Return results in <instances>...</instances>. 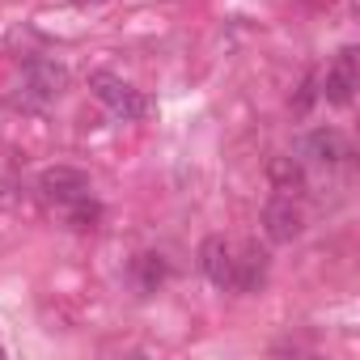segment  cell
<instances>
[{
  "mask_svg": "<svg viewBox=\"0 0 360 360\" xmlns=\"http://www.w3.org/2000/svg\"><path fill=\"white\" fill-rule=\"evenodd\" d=\"M64 85H68V68L56 64V60L34 56V60H26V68H22L18 106H26V110H43L47 102H56V98L64 94Z\"/></svg>",
  "mask_w": 360,
  "mask_h": 360,
  "instance_id": "1",
  "label": "cell"
},
{
  "mask_svg": "<svg viewBox=\"0 0 360 360\" xmlns=\"http://www.w3.org/2000/svg\"><path fill=\"white\" fill-rule=\"evenodd\" d=\"M89 89H94V98H98L115 119H123V123L144 119V115L153 110V102H148L136 85H127L123 77H115V72H89Z\"/></svg>",
  "mask_w": 360,
  "mask_h": 360,
  "instance_id": "2",
  "label": "cell"
},
{
  "mask_svg": "<svg viewBox=\"0 0 360 360\" xmlns=\"http://www.w3.org/2000/svg\"><path fill=\"white\" fill-rule=\"evenodd\" d=\"M356 85H360V51L356 47H343L335 56V64L326 68V77L318 85V98H326L330 106H352Z\"/></svg>",
  "mask_w": 360,
  "mask_h": 360,
  "instance_id": "3",
  "label": "cell"
},
{
  "mask_svg": "<svg viewBox=\"0 0 360 360\" xmlns=\"http://www.w3.org/2000/svg\"><path fill=\"white\" fill-rule=\"evenodd\" d=\"M39 191L47 200H56V204L68 208V204H77V200L89 195V174L77 169V165H51V169L39 174Z\"/></svg>",
  "mask_w": 360,
  "mask_h": 360,
  "instance_id": "4",
  "label": "cell"
},
{
  "mask_svg": "<svg viewBox=\"0 0 360 360\" xmlns=\"http://www.w3.org/2000/svg\"><path fill=\"white\" fill-rule=\"evenodd\" d=\"M263 229H267V238H271L276 246H288V242L301 238L305 217H301V208H297L288 195H276V200H267V208H263Z\"/></svg>",
  "mask_w": 360,
  "mask_h": 360,
  "instance_id": "5",
  "label": "cell"
},
{
  "mask_svg": "<svg viewBox=\"0 0 360 360\" xmlns=\"http://www.w3.org/2000/svg\"><path fill=\"white\" fill-rule=\"evenodd\" d=\"M200 267H204L208 284H217V288H233V246H229L221 233H212V238L200 242Z\"/></svg>",
  "mask_w": 360,
  "mask_h": 360,
  "instance_id": "6",
  "label": "cell"
},
{
  "mask_svg": "<svg viewBox=\"0 0 360 360\" xmlns=\"http://www.w3.org/2000/svg\"><path fill=\"white\" fill-rule=\"evenodd\" d=\"M301 157L314 161V165H339L347 157V140L335 127H309L301 136Z\"/></svg>",
  "mask_w": 360,
  "mask_h": 360,
  "instance_id": "7",
  "label": "cell"
},
{
  "mask_svg": "<svg viewBox=\"0 0 360 360\" xmlns=\"http://www.w3.org/2000/svg\"><path fill=\"white\" fill-rule=\"evenodd\" d=\"M263 280H267V250H259V246L250 242V246L242 250V259H233V288L255 292Z\"/></svg>",
  "mask_w": 360,
  "mask_h": 360,
  "instance_id": "8",
  "label": "cell"
},
{
  "mask_svg": "<svg viewBox=\"0 0 360 360\" xmlns=\"http://www.w3.org/2000/svg\"><path fill=\"white\" fill-rule=\"evenodd\" d=\"M165 276H169V267H165V259H161L157 250H144V255L131 259V284H136L140 297L157 292V288L165 284Z\"/></svg>",
  "mask_w": 360,
  "mask_h": 360,
  "instance_id": "9",
  "label": "cell"
},
{
  "mask_svg": "<svg viewBox=\"0 0 360 360\" xmlns=\"http://www.w3.org/2000/svg\"><path fill=\"white\" fill-rule=\"evenodd\" d=\"M267 178H271L280 191H301V187H305V169H301V161H292V157H271Z\"/></svg>",
  "mask_w": 360,
  "mask_h": 360,
  "instance_id": "10",
  "label": "cell"
},
{
  "mask_svg": "<svg viewBox=\"0 0 360 360\" xmlns=\"http://www.w3.org/2000/svg\"><path fill=\"white\" fill-rule=\"evenodd\" d=\"M102 217V208L85 195V200H77V204H68V221L77 225V229H94V221Z\"/></svg>",
  "mask_w": 360,
  "mask_h": 360,
  "instance_id": "11",
  "label": "cell"
},
{
  "mask_svg": "<svg viewBox=\"0 0 360 360\" xmlns=\"http://www.w3.org/2000/svg\"><path fill=\"white\" fill-rule=\"evenodd\" d=\"M81 5H106V0H81Z\"/></svg>",
  "mask_w": 360,
  "mask_h": 360,
  "instance_id": "12",
  "label": "cell"
},
{
  "mask_svg": "<svg viewBox=\"0 0 360 360\" xmlns=\"http://www.w3.org/2000/svg\"><path fill=\"white\" fill-rule=\"evenodd\" d=\"M0 360H5V347H0Z\"/></svg>",
  "mask_w": 360,
  "mask_h": 360,
  "instance_id": "13",
  "label": "cell"
}]
</instances>
